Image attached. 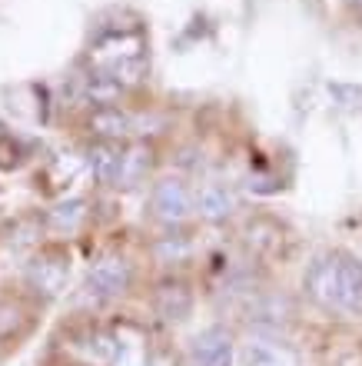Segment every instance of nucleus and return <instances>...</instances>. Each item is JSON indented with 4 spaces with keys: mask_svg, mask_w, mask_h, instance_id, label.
<instances>
[{
    "mask_svg": "<svg viewBox=\"0 0 362 366\" xmlns=\"http://www.w3.org/2000/svg\"><path fill=\"white\" fill-rule=\"evenodd\" d=\"M236 360H239L236 337L226 327H219V323L200 330L190 340V350H186V366H236Z\"/></svg>",
    "mask_w": 362,
    "mask_h": 366,
    "instance_id": "nucleus-6",
    "label": "nucleus"
},
{
    "mask_svg": "<svg viewBox=\"0 0 362 366\" xmlns=\"http://www.w3.org/2000/svg\"><path fill=\"white\" fill-rule=\"evenodd\" d=\"M110 366H150L144 337L134 327H124L114 333V360H110Z\"/></svg>",
    "mask_w": 362,
    "mask_h": 366,
    "instance_id": "nucleus-14",
    "label": "nucleus"
},
{
    "mask_svg": "<svg viewBox=\"0 0 362 366\" xmlns=\"http://www.w3.org/2000/svg\"><path fill=\"white\" fill-rule=\"evenodd\" d=\"M156 164V150L146 140H126L124 144V160H120V174H116V190H136L144 187L153 174Z\"/></svg>",
    "mask_w": 362,
    "mask_h": 366,
    "instance_id": "nucleus-11",
    "label": "nucleus"
},
{
    "mask_svg": "<svg viewBox=\"0 0 362 366\" xmlns=\"http://www.w3.org/2000/svg\"><path fill=\"white\" fill-rule=\"evenodd\" d=\"M134 287V263L120 257V253H106L84 277V297L94 303H114Z\"/></svg>",
    "mask_w": 362,
    "mask_h": 366,
    "instance_id": "nucleus-5",
    "label": "nucleus"
},
{
    "mask_svg": "<svg viewBox=\"0 0 362 366\" xmlns=\"http://www.w3.org/2000/svg\"><path fill=\"white\" fill-rule=\"evenodd\" d=\"M193 307H196V297H193L190 283L180 277L160 280L156 290H153V310H156V317H163L166 323H183V320H190Z\"/></svg>",
    "mask_w": 362,
    "mask_h": 366,
    "instance_id": "nucleus-9",
    "label": "nucleus"
},
{
    "mask_svg": "<svg viewBox=\"0 0 362 366\" xmlns=\"http://www.w3.org/2000/svg\"><path fill=\"white\" fill-rule=\"evenodd\" d=\"M10 154L17 157L20 164L27 160V154H30V144L24 140L20 134H10V130H0V167H7V170H14V160H10Z\"/></svg>",
    "mask_w": 362,
    "mask_h": 366,
    "instance_id": "nucleus-16",
    "label": "nucleus"
},
{
    "mask_svg": "<svg viewBox=\"0 0 362 366\" xmlns=\"http://www.w3.org/2000/svg\"><path fill=\"white\" fill-rule=\"evenodd\" d=\"M24 307H20L17 300H0V340H10L24 327Z\"/></svg>",
    "mask_w": 362,
    "mask_h": 366,
    "instance_id": "nucleus-17",
    "label": "nucleus"
},
{
    "mask_svg": "<svg viewBox=\"0 0 362 366\" xmlns=\"http://www.w3.org/2000/svg\"><path fill=\"white\" fill-rule=\"evenodd\" d=\"M303 290L309 303L329 317H362V260L349 250L316 253L303 273Z\"/></svg>",
    "mask_w": 362,
    "mask_h": 366,
    "instance_id": "nucleus-2",
    "label": "nucleus"
},
{
    "mask_svg": "<svg viewBox=\"0 0 362 366\" xmlns=\"http://www.w3.org/2000/svg\"><path fill=\"white\" fill-rule=\"evenodd\" d=\"M27 287L40 300H57L70 287V253L64 247H40L24 270Z\"/></svg>",
    "mask_w": 362,
    "mask_h": 366,
    "instance_id": "nucleus-4",
    "label": "nucleus"
},
{
    "mask_svg": "<svg viewBox=\"0 0 362 366\" xmlns=\"http://www.w3.org/2000/svg\"><path fill=\"white\" fill-rule=\"evenodd\" d=\"M84 67L106 74L134 94L150 74V37L140 20L134 24H96L84 50Z\"/></svg>",
    "mask_w": 362,
    "mask_h": 366,
    "instance_id": "nucleus-1",
    "label": "nucleus"
},
{
    "mask_svg": "<svg viewBox=\"0 0 362 366\" xmlns=\"http://www.w3.org/2000/svg\"><path fill=\"white\" fill-rule=\"evenodd\" d=\"M40 220H44V230L47 233L67 240V237H74V233H80L86 227V220H90V203H86L84 197H70V200L54 203Z\"/></svg>",
    "mask_w": 362,
    "mask_h": 366,
    "instance_id": "nucleus-13",
    "label": "nucleus"
},
{
    "mask_svg": "<svg viewBox=\"0 0 362 366\" xmlns=\"http://www.w3.org/2000/svg\"><path fill=\"white\" fill-rule=\"evenodd\" d=\"M84 127H86V134H90V140H114V144L136 140V114L126 110L124 104L86 110Z\"/></svg>",
    "mask_w": 362,
    "mask_h": 366,
    "instance_id": "nucleus-8",
    "label": "nucleus"
},
{
    "mask_svg": "<svg viewBox=\"0 0 362 366\" xmlns=\"http://www.w3.org/2000/svg\"><path fill=\"white\" fill-rule=\"evenodd\" d=\"M193 253H196V247L183 233H163L160 240L153 243V260L163 263V267H183V263L193 260Z\"/></svg>",
    "mask_w": 362,
    "mask_h": 366,
    "instance_id": "nucleus-15",
    "label": "nucleus"
},
{
    "mask_svg": "<svg viewBox=\"0 0 362 366\" xmlns=\"http://www.w3.org/2000/svg\"><path fill=\"white\" fill-rule=\"evenodd\" d=\"M146 207H150V217L156 223L176 230L196 217V187H190V180L180 174L160 177V180H153Z\"/></svg>",
    "mask_w": 362,
    "mask_h": 366,
    "instance_id": "nucleus-3",
    "label": "nucleus"
},
{
    "mask_svg": "<svg viewBox=\"0 0 362 366\" xmlns=\"http://www.w3.org/2000/svg\"><path fill=\"white\" fill-rule=\"evenodd\" d=\"M346 7H353V10H362V0H343Z\"/></svg>",
    "mask_w": 362,
    "mask_h": 366,
    "instance_id": "nucleus-18",
    "label": "nucleus"
},
{
    "mask_svg": "<svg viewBox=\"0 0 362 366\" xmlns=\"http://www.w3.org/2000/svg\"><path fill=\"white\" fill-rule=\"evenodd\" d=\"M239 210V193L223 180H206L196 187V217L206 223H226Z\"/></svg>",
    "mask_w": 362,
    "mask_h": 366,
    "instance_id": "nucleus-10",
    "label": "nucleus"
},
{
    "mask_svg": "<svg viewBox=\"0 0 362 366\" xmlns=\"http://www.w3.org/2000/svg\"><path fill=\"white\" fill-rule=\"evenodd\" d=\"M120 160H124V144H114V140H90L84 150V167L96 187H114Z\"/></svg>",
    "mask_w": 362,
    "mask_h": 366,
    "instance_id": "nucleus-12",
    "label": "nucleus"
},
{
    "mask_svg": "<svg viewBox=\"0 0 362 366\" xmlns=\"http://www.w3.org/2000/svg\"><path fill=\"white\" fill-rule=\"evenodd\" d=\"M239 366H303V353L273 337V333H253L246 343H239Z\"/></svg>",
    "mask_w": 362,
    "mask_h": 366,
    "instance_id": "nucleus-7",
    "label": "nucleus"
}]
</instances>
